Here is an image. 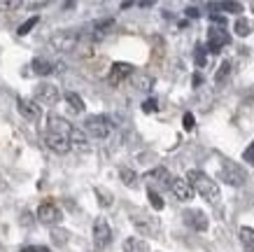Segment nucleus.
<instances>
[{
  "label": "nucleus",
  "instance_id": "4be33fe9",
  "mask_svg": "<svg viewBox=\"0 0 254 252\" xmlns=\"http://www.w3.org/2000/svg\"><path fill=\"white\" fill-rule=\"evenodd\" d=\"M65 100H68V105H70V110H72V112H77V115H82V112H84V98H82V96H77V93L75 91H68L65 93Z\"/></svg>",
  "mask_w": 254,
  "mask_h": 252
},
{
  "label": "nucleus",
  "instance_id": "ea45409f",
  "mask_svg": "<svg viewBox=\"0 0 254 252\" xmlns=\"http://www.w3.org/2000/svg\"><path fill=\"white\" fill-rule=\"evenodd\" d=\"M47 2H28V7H33V9H40V7H45Z\"/></svg>",
  "mask_w": 254,
  "mask_h": 252
},
{
  "label": "nucleus",
  "instance_id": "c85d7f7f",
  "mask_svg": "<svg viewBox=\"0 0 254 252\" xmlns=\"http://www.w3.org/2000/svg\"><path fill=\"white\" fill-rule=\"evenodd\" d=\"M147 199H149V206L154 208V210H163V206H166V203H163V199L156 194L154 189H152V187L147 189Z\"/></svg>",
  "mask_w": 254,
  "mask_h": 252
},
{
  "label": "nucleus",
  "instance_id": "7ed1b4c3",
  "mask_svg": "<svg viewBox=\"0 0 254 252\" xmlns=\"http://www.w3.org/2000/svg\"><path fill=\"white\" fill-rule=\"evenodd\" d=\"M84 131L91 133L93 138H98V140H105L112 133V122L105 115H89L84 119Z\"/></svg>",
  "mask_w": 254,
  "mask_h": 252
},
{
  "label": "nucleus",
  "instance_id": "6e6552de",
  "mask_svg": "<svg viewBox=\"0 0 254 252\" xmlns=\"http://www.w3.org/2000/svg\"><path fill=\"white\" fill-rule=\"evenodd\" d=\"M110 241H112V229H110L108 220H105V217H98V220L93 222V245H96V250L108 248Z\"/></svg>",
  "mask_w": 254,
  "mask_h": 252
},
{
  "label": "nucleus",
  "instance_id": "f257e3e1",
  "mask_svg": "<svg viewBox=\"0 0 254 252\" xmlns=\"http://www.w3.org/2000/svg\"><path fill=\"white\" fill-rule=\"evenodd\" d=\"M187 180L191 184V189L198 191L205 201H210V203H217V201H219V184H217L210 175H205L203 170L191 168V170L187 173Z\"/></svg>",
  "mask_w": 254,
  "mask_h": 252
},
{
  "label": "nucleus",
  "instance_id": "a878e982",
  "mask_svg": "<svg viewBox=\"0 0 254 252\" xmlns=\"http://www.w3.org/2000/svg\"><path fill=\"white\" fill-rule=\"evenodd\" d=\"M240 241H243V245H245V250H252L254 248V229H250V227H240Z\"/></svg>",
  "mask_w": 254,
  "mask_h": 252
},
{
  "label": "nucleus",
  "instance_id": "4c0bfd02",
  "mask_svg": "<svg viewBox=\"0 0 254 252\" xmlns=\"http://www.w3.org/2000/svg\"><path fill=\"white\" fill-rule=\"evenodd\" d=\"M21 224L31 227V224H33V215H31V213H23V215H21Z\"/></svg>",
  "mask_w": 254,
  "mask_h": 252
},
{
  "label": "nucleus",
  "instance_id": "9b49d317",
  "mask_svg": "<svg viewBox=\"0 0 254 252\" xmlns=\"http://www.w3.org/2000/svg\"><path fill=\"white\" fill-rule=\"evenodd\" d=\"M16 110L28 122H40V117H42V107H40V103L35 98H19L16 100Z\"/></svg>",
  "mask_w": 254,
  "mask_h": 252
},
{
  "label": "nucleus",
  "instance_id": "aec40b11",
  "mask_svg": "<svg viewBox=\"0 0 254 252\" xmlns=\"http://www.w3.org/2000/svg\"><path fill=\"white\" fill-rule=\"evenodd\" d=\"M208 9H212V12H233V14H238V12H243V5H240V2H210Z\"/></svg>",
  "mask_w": 254,
  "mask_h": 252
},
{
  "label": "nucleus",
  "instance_id": "58836bf2",
  "mask_svg": "<svg viewBox=\"0 0 254 252\" xmlns=\"http://www.w3.org/2000/svg\"><path fill=\"white\" fill-rule=\"evenodd\" d=\"M7 189V182H5V175H2V170H0V191Z\"/></svg>",
  "mask_w": 254,
  "mask_h": 252
},
{
  "label": "nucleus",
  "instance_id": "5701e85b",
  "mask_svg": "<svg viewBox=\"0 0 254 252\" xmlns=\"http://www.w3.org/2000/svg\"><path fill=\"white\" fill-rule=\"evenodd\" d=\"M93 194H96V199H98V206L100 208H110L112 203H115V196H112L105 187H96V189H93Z\"/></svg>",
  "mask_w": 254,
  "mask_h": 252
},
{
  "label": "nucleus",
  "instance_id": "ddd939ff",
  "mask_svg": "<svg viewBox=\"0 0 254 252\" xmlns=\"http://www.w3.org/2000/svg\"><path fill=\"white\" fill-rule=\"evenodd\" d=\"M131 75H133V66H131V63L117 61V63H112V68H110L108 82L110 84H119V82H124L126 77H131Z\"/></svg>",
  "mask_w": 254,
  "mask_h": 252
},
{
  "label": "nucleus",
  "instance_id": "473e14b6",
  "mask_svg": "<svg viewBox=\"0 0 254 252\" xmlns=\"http://www.w3.org/2000/svg\"><path fill=\"white\" fill-rule=\"evenodd\" d=\"M182 126H185V131H193V126H196V119H193L191 112H187V115L182 117Z\"/></svg>",
  "mask_w": 254,
  "mask_h": 252
},
{
  "label": "nucleus",
  "instance_id": "2eb2a0df",
  "mask_svg": "<svg viewBox=\"0 0 254 252\" xmlns=\"http://www.w3.org/2000/svg\"><path fill=\"white\" fill-rule=\"evenodd\" d=\"M170 191L175 194L177 201H189L193 196V189L189 180L187 177H173V182H170Z\"/></svg>",
  "mask_w": 254,
  "mask_h": 252
},
{
  "label": "nucleus",
  "instance_id": "412c9836",
  "mask_svg": "<svg viewBox=\"0 0 254 252\" xmlns=\"http://www.w3.org/2000/svg\"><path fill=\"white\" fill-rule=\"evenodd\" d=\"M124 252H149V245L140 238H126L124 241Z\"/></svg>",
  "mask_w": 254,
  "mask_h": 252
},
{
  "label": "nucleus",
  "instance_id": "0eeeda50",
  "mask_svg": "<svg viewBox=\"0 0 254 252\" xmlns=\"http://www.w3.org/2000/svg\"><path fill=\"white\" fill-rule=\"evenodd\" d=\"M219 180H224L226 184H231V187H243L245 184V170L240 166H236V164H231V161H226L222 166V170H219Z\"/></svg>",
  "mask_w": 254,
  "mask_h": 252
},
{
  "label": "nucleus",
  "instance_id": "1a4fd4ad",
  "mask_svg": "<svg viewBox=\"0 0 254 252\" xmlns=\"http://www.w3.org/2000/svg\"><path fill=\"white\" fill-rule=\"evenodd\" d=\"M182 220H185V224L193 231H208V227H210L208 215L203 213V210H198V208L185 210V213H182Z\"/></svg>",
  "mask_w": 254,
  "mask_h": 252
},
{
  "label": "nucleus",
  "instance_id": "393cba45",
  "mask_svg": "<svg viewBox=\"0 0 254 252\" xmlns=\"http://www.w3.org/2000/svg\"><path fill=\"white\" fill-rule=\"evenodd\" d=\"M233 31H236V35L245 38V35H250V33H252V23L247 21L245 16H238V19H236V26H233Z\"/></svg>",
  "mask_w": 254,
  "mask_h": 252
},
{
  "label": "nucleus",
  "instance_id": "4468645a",
  "mask_svg": "<svg viewBox=\"0 0 254 252\" xmlns=\"http://www.w3.org/2000/svg\"><path fill=\"white\" fill-rule=\"evenodd\" d=\"M45 145L56 154H68L70 147H72L65 136H56V133H49V131H47V136H45Z\"/></svg>",
  "mask_w": 254,
  "mask_h": 252
},
{
  "label": "nucleus",
  "instance_id": "72a5a7b5",
  "mask_svg": "<svg viewBox=\"0 0 254 252\" xmlns=\"http://www.w3.org/2000/svg\"><path fill=\"white\" fill-rule=\"evenodd\" d=\"M243 161H247L250 166H254V143L245 147V152H243Z\"/></svg>",
  "mask_w": 254,
  "mask_h": 252
},
{
  "label": "nucleus",
  "instance_id": "9d476101",
  "mask_svg": "<svg viewBox=\"0 0 254 252\" xmlns=\"http://www.w3.org/2000/svg\"><path fill=\"white\" fill-rule=\"evenodd\" d=\"M59 98H61V93H59V86H54V84L40 82L35 86V100L42 103V105H56Z\"/></svg>",
  "mask_w": 254,
  "mask_h": 252
},
{
  "label": "nucleus",
  "instance_id": "b1692460",
  "mask_svg": "<svg viewBox=\"0 0 254 252\" xmlns=\"http://www.w3.org/2000/svg\"><path fill=\"white\" fill-rule=\"evenodd\" d=\"M133 84H135V89H140V91H152V86H154V77L140 73V75H135Z\"/></svg>",
  "mask_w": 254,
  "mask_h": 252
},
{
  "label": "nucleus",
  "instance_id": "c9c22d12",
  "mask_svg": "<svg viewBox=\"0 0 254 252\" xmlns=\"http://www.w3.org/2000/svg\"><path fill=\"white\" fill-rule=\"evenodd\" d=\"M21 252H52V250L45 248V245H23Z\"/></svg>",
  "mask_w": 254,
  "mask_h": 252
},
{
  "label": "nucleus",
  "instance_id": "39448f33",
  "mask_svg": "<svg viewBox=\"0 0 254 252\" xmlns=\"http://www.w3.org/2000/svg\"><path fill=\"white\" fill-rule=\"evenodd\" d=\"M35 217H38L40 224L56 227V224H61L63 213H61V208L56 206L54 201H45V203H40V206H38V210H35Z\"/></svg>",
  "mask_w": 254,
  "mask_h": 252
},
{
  "label": "nucleus",
  "instance_id": "f704fd0d",
  "mask_svg": "<svg viewBox=\"0 0 254 252\" xmlns=\"http://www.w3.org/2000/svg\"><path fill=\"white\" fill-rule=\"evenodd\" d=\"M196 66H198V68H203V66H205V49H203V47H196Z\"/></svg>",
  "mask_w": 254,
  "mask_h": 252
},
{
  "label": "nucleus",
  "instance_id": "7c9ffc66",
  "mask_svg": "<svg viewBox=\"0 0 254 252\" xmlns=\"http://www.w3.org/2000/svg\"><path fill=\"white\" fill-rule=\"evenodd\" d=\"M142 112H147V115L159 112V100H156V98H147L145 103H142Z\"/></svg>",
  "mask_w": 254,
  "mask_h": 252
},
{
  "label": "nucleus",
  "instance_id": "2f4dec72",
  "mask_svg": "<svg viewBox=\"0 0 254 252\" xmlns=\"http://www.w3.org/2000/svg\"><path fill=\"white\" fill-rule=\"evenodd\" d=\"M23 2H19V0H0V12L2 9H19Z\"/></svg>",
  "mask_w": 254,
  "mask_h": 252
},
{
  "label": "nucleus",
  "instance_id": "20e7f679",
  "mask_svg": "<svg viewBox=\"0 0 254 252\" xmlns=\"http://www.w3.org/2000/svg\"><path fill=\"white\" fill-rule=\"evenodd\" d=\"M77 45H79V33H75V31H59L49 38V47L61 54H68L72 49H77Z\"/></svg>",
  "mask_w": 254,
  "mask_h": 252
},
{
  "label": "nucleus",
  "instance_id": "a211bd4d",
  "mask_svg": "<svg viewBox=\"0 0 254 252\" xmlns=\"http://www.w3.org/2000/svg\"><path fill=\"white\" fill-rule=\"evenodd\" d=\"M119 180L124 182V187H128V189H135L140 184V177L135 170H131V168H122L119 170Z\"/></svg>",
  "mask_w": 254,
  "mask_h": 252
},
{
  "label": "nucleus",
  "instance_id": "423d86ee",
  "mask_svg": "<svg viewBox=\"0 0 254 252\" xmlns=\"http://www.w3.org/2000/svg\"><path fill=\"white\" fill-rule=\"evenodd\" d=\"M229 42H231V35H229V31H226V26H210V31H208V52H212V54L222 52Z\"/></svg>",
  "mask_w": 254,
  "mask_h": 252
},
{
  "label": "nucleus",
  "instance_id": "dca6fc26",
  "mask_svg": "<svg viewBox=\"0 0 254 252\" xmlns=\"http://www.w3.org/2000/svg\"><path fill=\"white\" fill-rule=\"evenodd\" d=\"M68 140H70V145H75V147H79V150H91V145H89V138H86V133L82 129H77V126H72V131H70V136H68Z\"/></svg>",
  "mask_w": 254,
  "mask_h": 252
},
{
  "label": "nucleus",
  "instance_id": "e433bc0d",
  "mask_svg": "<svg viewBox=\"0 0 254 252\" xmlns=\"http://www.w3.org/2000/svg\"><path fill=\"white\" fill-rule=\"evenodd\" d=\"M185 14L189 16V19H198L200 12H198V7H187V9H185Z\"/></svg>",
  "mask_w": 254,
  "mask_h": 252
},
{
  "label": "nucleus",
  "instance_id": "a19ab883",
  "mask_svg": "<svg viewBox=\"0 0 254 252\" xmlns=\"http://www.w3.org/2000/svg\"><path fill=\"white\" fill-rule=\"evenodd\" d=\"M252 7H254V2H252Z\"/></svg>",
  "mask_w": 254,
  "mask_h": 252
},
{
  "label": "nucleus",
  "instance_id": "6ab92c4d",
  "mask_svg": "<svg viewBox=\"0 0 254 252\" xmlns=\"http://www.w3.org/2000/svg\"><path fill=\"white\" fill-rule=\"evenodd\" d=\"M112 28H115V19H103V21L93 23V38H96V40L105 38Z\"/></svg>",
  "mask_w": 254,
  "mask_h": 252
},
{
  "label": "nucleus",
  "instance_id": "f3484780",
  "mask_svg": "<svg viewBox=\"0 0 254 252\" xmlns=\"http://www.w3.org/2000/svg\"><path fill=\"white\" fill-rule=\"evenodd\" d=\"M31 68H33V73H35V75L47 77V75H52V73H54L56 66H52V63L47 61V59H33Z\"/></svg>",
  "mask_w": 254,
  "mask_h": 252
},
{
  "label": "nucleus",
  "instance_id": "c756f323",
  "mask_svg": "<svg viewBox=\"0 0 254 252\" xmlns=\"http://www.w3.org/2000/svg\"><path fill=\"white\" fill-rule=\"evenodd\" d=\"M49 236H52V241H54V245H65L68 243V231L65 229H52V234H49Z\"/></svg>",
  "mask_w": 254,
  "mask_h": 252
},
{
  "label": "nucleus",
  "instance_id": "f03ea898",
  "mask_svg": "<svg viewBox=\"0 0 254 252\" xmlns=\"http://www.w3.org/2000/svg\"><path fill=\"white\" fill-rule=\"evenodd\" d=\"M131 224L138 229L140 236H156L161 231V222L156 220V217H152V215L142 213V210L131 213Z\"/></svg>",
  "mask_w": 254,
  "mask_h": 252
},
{
  "label": "nucleus",
  "instance_id": "cd10ccee",
  "mask_svg": "<svg viewBox=\"0 0 254 252\" xmlns=\"http://www.w3.org/2000/svg\"><path fill=\"white\" fill-rule=\"evenodd\" d=\"M231 68H233V63H231V61H224L222 66H219V70H217V73H215V82H217V84H219V82H224L226 77L231 75Z\"/></svg>",
  "mask_w": 254,
  "mask_h": 252
},
{
  "label": "nucleus",
  "instance_id": "f8f14e48",
  "mask_svg": "<svg viewBox=\"0 0 254 252\" xmlns=\"http://www.w3.org/2000/svg\"><path fill=\"white\" fill-rule=\"evenodd\" d=\"M47 126H49V133H56V136H70V131H72V124L65 119V117H59L56 112H52V115L47 117Z\"/></svg>",
  "mask_w": 254,
  "mask_h": 252
},
{
  "label": "nucleus",
  "instance_id": "bb28decb",
  "mask_svg": "<svg viewBox=\"0 0 254 252\" xmlns=\"http://www.w3.org/2000/svg\"><path fill=\"white\" fill-rule=\"evenodd\" d=\"M38 23H40V14H33L31 19H26V21L19 26V31H16V33H19V35H28V33H31Z\"/></svg>",
  "mask_w": 254,
  "mask_h": 252
}]
</instances>
